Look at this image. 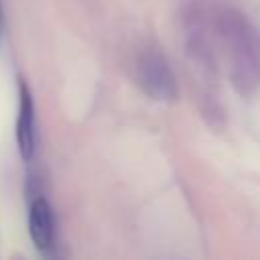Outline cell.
Returning <instances> with one entry per match:
<instances>
[{
    "label": "cell",
    "mask_w": 260,
    "mask_h": 260,
    "mask_svg": "<svg viewBox=\"0 0 260 260\" xmlns=\"http://www.w3.org/2000/svg\"><path fill=\"white\" fill-rule=\"evenodd\" d=\"M28 234L41 254H51L55 246V219L47 199L37 197L28 207Z\"/></svg>",
    "instance_id": "6da1fadb"
},
{
    "label": "cell",
    "mask_w": 260,
    "mask_h": 260,
    "mask_svg": "<svg viewBox=\"0 0 260 260\" xmlns=\"http://www.w3.org/2000/svg\"><path fill=\"white\" fill-rule=\"evenodd\" d=\"M140 81L142 87L154 100H175L177 85L171 69L158 57H146L140 65Z\"/></svg>",
    "instance_id": "7a4b0ae2"
},
{
    "label": "cell",
    "mask_w": 260,
    "mask_h": 260,
    "mask_svg": "<svg viewBox=\"0 0 260 260\" xmlns=\"http://www.w3.org/2000/svg\"><path fill=\"white\" fill-rule=\"evenodd\" d=\"M16 142L20 156L24 160L32 158L35 152V104L32 95L28 91V85L20 81V106H18V118H16Z\"/></svg>",
    "instance_id": "3957f363"
},
{
    "label": "cell",
    "mask_w": 260,
    "mask_h": 260,
    "mask_svg": "<svg viewBox=\"0 0 260 260\" xmlns=\"http://www.w3.org/2000/svg\"><path fill=\"white\" fill-rule=\"evenodd\" d=\"M4 37V12H2V2H0V41Z\"/></svg>",
    "instance_id": "277c9868"
}]
</instances>
